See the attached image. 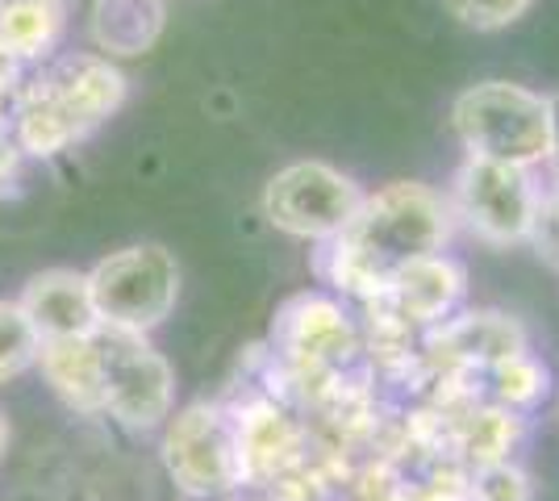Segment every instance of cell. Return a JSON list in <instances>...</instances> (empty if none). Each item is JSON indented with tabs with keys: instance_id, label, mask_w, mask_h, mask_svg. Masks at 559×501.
<instances>
[{
	"instance_id": "21",
	"label": "cell",
	"mask_w": 559,
	"mask_h": 501,
	"mask_svg": "<svg viewBox=\"0 0 559 501\" xmlns=\"http://www.w3.org/2000/svg\"><path fill=\"white\" fill-rule=\"evenodd\" d=\"M22 146L13 139V130H0V196H9V192L17 189V180H22Z\"/></svg>"
},
{
	"instance_id": "6",
	"label": "cell",
	"mask_w": 559,
	"mask_h": 501,
	"mask_svg": "<svg viewBox=\"0 0 559 501\" xmlns=\"http://www.w3.org/2000/svg\"><path fill=\"white\" fill-rule=\"evenodd\" d=\"M100 381H105V418L117 427L151 434L171 418L176 406V372L167 356L151 343V334L96 326Z\"/></svg>"
},
{
	"instance_id": "18",
	"label": "cell",
	"mask_w": 559,
	"mask_h": 501,
	"mask_svg": "<svg viewBox=\"0 0 559 501\" xmlns=\"http://www.w3.org/2000/svg\"><path fill=\"white\" fill-rule=\"evenodd\" d=\"M38 351H43V338L29 326L22 306L0 297V384L17 381L22 372H29L38 363Z\"/></svg>"
},
{
	"instance_id": "12",
	"label": "cell",
	"mask_w": 559,
	"mask_h": 501,
	"mask_svg": "<svg viewBox=\"0 0 559 501\" xmlns=\"http://www.w3.org/2000/svg\"><path fill=\"white\" fill-rule=\"evenodd\" d=\"M17 306L43 343L80 338L100 326L93 310V293H88V272H75V267H47V272L29 276Z\"/></svg>"
},
{
	"instance_id": "20",
	"label": "cell",
	"mask_w": 559,
	"mask_h": 501,
	"mask_svg": "<svg viewBox=\"0 0 559 501\" xmlns=\"http://www.w3.org/2000/svg\"><path fill=\"white\" fill-rule=\"evenodd\" d=\"M447 13L467 29H506L518 17H526V9L535 0H443Z\"/></svg>"
},
{
	"instance_id": "8",
	"label": "cell",
	"mask_w": 559,
	"mask_h": 501,
	"mask_svg": "<svg viewBox=\"0 0 559 501\" xmlns=\"http://www.w3.org/2000/svg\"><path fill=\"white\" fill-rule=\"evenodd\" d=\"M451 196L467 230L492 247L535 239L538 214H543V189L535 184V171L489 164V159H464V167L455 171Z\"/></svg>"
},
{
	"instance_id": "13",
	"label": "cell",
	"mask_w": 559,
	"mask_h": 501,
	"mask_svg": "<svg viewBox=\"0 0 559 501\" xmlns=\"http://www.w3.org/2000/svg\"><path fill=\"white\" fill-rule=\"evenodd\" d=\"M93 334L43 343L34 368H43L55 397L68 409L84 414V418H105V381H100V351H96Z\"/></svg>"
},
{
	"instance_id": "10",
	"label": "cell",
	"mask_w": 559,
	"mask_h": 501,
	"mask_svg": "<svg viewBox=\"0 0 559 501\" xmlns=\"http://www.w3.org/2000/svg\"><path fill=\"white\" fill-rule=\"evenodd\" d=\"M43 84L47 93L59 100V109L75 121V130L88 139L96 126L114 118L117 109L126 105V93H130V80L117 68L114 59L96 55V50H71V55H59L55 63L43 68Z\"/></svg>"
},
{
	"instance_id": "3",
	"label": "cell",
	"mask_w": 559,
	"mask_h": 501,
	"mask_svg": "<svg viewBox=\"0 0 559 501\" xmlns=\"http://www.w3.org/2000/svg\"><path fill=\"white\" fill-rule=\"evenodd\" d=\"M272 359L284 384L313 402L350 377L359 359V331L338 301L301 293L284 301L272 322Z\"/></svg>"
},
{
	"instance_id": "24",
	"label": "cell",
	"mask_w": 559,
	"mask_h": 501,
	"mask_svg": "<svg viewBox=\"0 0 559 501\" xmlns=\"http://www.w3.org/2000/svg\"><path fill=\"white\" fill-rule=\"evenodd\" d=\"M9 434H13V430H9V418L0 414V460H4V452H9Z\"/></svg>"
},
{
	"instance_id": "5",
	"label": "cell",
	"mask_w": 559,
	"mask_h": 501,
	"mask_svg": "<svg viewBox=\"0 0 559 501\" xmlns=\"http://www.w3.org/2000/svg\"><path fill=\"white\" fill-rule=\"evenodd\" d=\"M164 468L188 498H217L247 485L238 418L230 402H192L164 422Z\"/></svg>"
},
{
	"instance_id": "2",
	"label": "cell",
	"mask_w": 559,
	"mask_h": 501,
	"mask_svg": "<svg viewBox=\"0 0 559 501\" xmlns=\"http://www.w3.org/2000/svg\"><path fill=\"white\" fill-rule=\"evenodd\" d=\"M451 130L464 143L467 159L535 171L547 164L551 130H547V96L531 93L510 80H489L455 96Z\"/></svg>"
},
{
	"instance_id": "25",
	"label": "cell",
	"mask_w": 559,
	"mask_h": 501,
	"mask_svg": "<svg viewBox=\"0 0 559 501\" xmlns=\"http://www.w3.org/2000/svg\"><path fill=\"white\" fill-rule=\"evenodd\" d=\"M9 114H13V100L0 96V130H9Z\"/></svg>"
},
{
	"instance_id": "15",
	"label": "cell",
	"mask_w": 559,
	"mask_h": 501,
	"mask_svg": "<svg viewBox=\"0 0 559 501\" xmlns=\"http://www.w3.org/2000/svg\"><path fill=\"white\" fill-rule=\"evenodd\" d=\"M167 22L164 0H93L88 34L105 59H139L159 43Z\"/></svg>"
},
{
	"instance_id": "14",
	"label": "cell",
	"mask_w": 559,
	"mask_h": 501,
	"mask_svg": "<svg viewBox=\"0 0 559 501\" xmlns=\"http://www.w3.org/2000/svg\"><path fill=\"white\" fill-rule=\"evenodd\" d=\"M9 130L22 146L25 159H55L68 146L84 143V134L75 130V121L59 109V100L47 93L43 75H25L22 88L13 93V114H9Z\"/></svg>"
},
{
	"instance_id": "1",
	"label": "cell",
	"mask_w": 559,
	"mask_h": 501,
	"mask_svg": "<svg viewBox=\"0 0 559 501\" xmlns=\"http://www.w3.org/2000/svg\"><path fill=\"white\" fill-rule=\"evenodd\" d=\"M447 235L451 210L439 192L426 184H389L364 196L347 226L322 242L318 272L347 297L372 301L401 267L443 255Z\"/></svg>"
},
{
	"instance_id": "23",
	"label": "cell",
	"mask_w": 559,
	"mask_h": 501,
	"mask_svg": "<svg viewBox=\"0 0 559 501\" xmlns=\"http://www.w3.org/2000/svg\"><path fill=\"white\" fill-rule=\"evenodd\" d=\"M547 130H551V151H547V164L556 167V184H559V93L547 96Z\"/></svg>"
},
{
	"instance_id": "17",
	"label": "cell",
	"mask_w": 559,
	"mask_h": 501,
	"mask_svg": "<svg viewBox=\"0 0 559 501\" xmlns=\"http://www.w3.org/2000/svg\"><path fill=\"white\" fill-rule=\"evenodd\" d=\"M480 377H489L492 397H497V406L506 409H531L547 397V368L531 351L501 359V363L485 368Z\"/></svg>"
},
{
	"instance_id": "16",
	"label": "cell",
	"mask_w": 559,
	"mask_h": 501,
	"mask_svg": "<svg viewBox=\"0 0 559 501\" xmlns=\"http://www.w3.org/2000/svg\"><path fill=\"white\" fill-rule=\"evenodd\" d=\"M68 25V0H4L0 4V47L17 63H43L55 55Z\"/></svg>"
},
{
	"instance_id": "4",
	"label": "cell",
	"mask_w": 559,
	"mask_h": 501,
	"mask_svg": "<svg viewBox=\"0 0 559 501\" xmlns=\"http://www.w3.org/2000/svg\"><path fill=\"white\" fill-rule=\"evenodd\" d=\"M88 293L100 326L151 334L180 301V263L159 242H134L96 263Z\"/></svg>"
},
{
	"instance_id": "7",
	"label": "cell",
	"mask_w": 559,
	"mask_h": 501,
	"mask_svg": "<svg viewBox=\"0 0 559 501\" xmlns=\"http://www.w3.org/2000/svg\"><path fill=\"white\" fill-rule=\"evenodd\" d=\"M359 201H364L359 184L338 167L322 159H297L267 180L263 217L293 239L330 242L355 217Z\"/></svg>"
},
{
	"instance_id": "11",
	"label": "cell",
	"mask_w": 559,
	"mask_h": 501,
	"mask_svg": "<svg viewBox=\"0 0 559 501\" xmlns=\"http://www.w3.org/2000/svg\"><path fill=\"white\" fill-rule=\"evenodd\" d=\"M426 351L443 359V372H485L492 363L526 351V331L513 322L510 313L497 310H476L460 313V318H447L443 326L426 334Z\"/></svg>"
},
{
	"instance_id": "19",
	"label": "cell",
	"mask_w": 559,
	"mask_h": 501,
	"mask_svg": "<svg viewBox=\"0 0 559 501\" xmlns=\"http://www.w3.org/2000/svg\"><path fill=\"white\" fill-rule=\"evenodd\" d=\"M467 489H472V501H531V480L510 460L480 464L467 477Z\"/></svg>"
},
{
	"instance_id": "9",
	"label": "cell",
	"mask_w": 559,
	"mask_h": 501,
	"mask_svg": "<svg viewBox=\"0 0 559 501\" xmlns=\"http://www.w3.org/2000/svg\"><path fill=\"white\" fill-rule=\"evenodd\" d=\"M460 301H464V267L447 255H426V260L401 267L368 306L372 313L414 334L443 326Z\"/></svg>"
},
{
	"instance_id": "26",
	"label": "cell",
	"mask_w": 559,
	"mask_h": 501,
	"mask_svg": "<svg viewBox=\"0 0 559 501\" xmlns=\"http://www.w3.org/2000/svg\"><path fill=\"white\" fill-rule=\"evenodd\" d=\"M0 4H4V0H0Z\"/></svg>"
},
{
	"instance_id": "22",
	"label": "cell",
	"mask_w": 559,
	"mask_h": 501,
	"mask_svg": "<svg viewBox=\"0 0 559 501\" xmlns=\"http://www.w3.org/2000/svg\"><path fill=\"white\" fill-rule=\"evenodd\" d=\"M25 75H29V68H25V63H17L9 50L0 47V96H9V100H13V93L22 88Z\"/></svg>"
}]
</instances>
